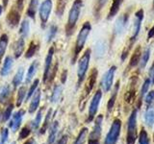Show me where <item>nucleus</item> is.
<instances>
[{
    "label": "nucleus",
    "mask_w": 154,
    "mask_h": 144,
    "mask_svg": "<svg viewBox=\"0 0 154 144\" xmlns=\"http://www.w3.org/2000/svg\"><path fill=\"white\" fill-rule=\"evenodd\" d=\"M90 59H91V50L87 49L78 62V70H77V75H78V83L80 84L84 80L87 71L89 68L90 64Z\"/></svg>",
    "instance_id": "obj_3"
},
{
    "label": "nucleus",
    "mask_w": 154,
    "mask_h": 144,
    "mask_svg": "<svg viewBox=\"0 0 154 144\" xmlns=\"http://www.w3.org/2000/svg\"><path fill=\"white\" fill-rule=\"evenodd\" d=\"M151 85V82L149 79H146V81H144V83L142 86V90H141V97H143V95H146V92H147V90L149 88V86Z\"/></svg>",
    "instance_id": "obj_40"
},
{
    "label": "nucleus",
    "mask_w": 154,
    "mask_h": 144,
    "mask_svg": "<svg viewBox=\"0 0 154 144\" xmlns=\"http://www.w3.org/2000/svg\"><path fill=\"white\" fill-rule=\"evenodd\" d=\"M154 102V90H152V91H150L147 95H146V103L147 104V105H149V104H151V103H153Z\"/></svg>",
    "instance_id": "obj_44"
},
{
    "label": "nucleus",
    "mask_w": 154,
    "mask_h": 144,
    "mask_svg": "<svg viewBox=\"0 0 154 144\" xmlns=\"http://www.w3.org/2000/svg\"><path fill=\"white\" fill-rule=\"evenodd\" d=\"M58 122H54L52 124V126L50 128V133H49V137H48V144H52L54 142L55 138H56V134H57V132H58Z\"/></svg>",
    "instance_id": "obj_29"
},
{
    "label": "nucleus",
    "mask_w": 154,
    "mask_h": 144,
    "mask_svg": "<svg viewBox=\"0 0 154 144\" xmlns=\"http://www.w3.org/2000/svg\"><path fill=\"white\" fill-rule=\"evenodd\" d=\"M42 110H38L37 115H36V118H35V121L33 122V127L37 129L38 126H40L41 121H42Z\"/></svg>",
    "instance_id": "obj_39"
},
{
    "label": "nucleus",
    "mask_w": 154,
    "mask_h": 144,
    "mask_svg": "<svg viewBox=\"0 0 154 144\" xmlns=\"http://www.w3.org/2000/svg\"><path fill=\"white\" fill-rule=\"evenodd\" d=\"M153 137H154V136H153Z\"/></svg>",
    "instance_id": "obj_57"
},
{
    "label": "nucleus",
    "mask_w": 154,
    "mask_h": 144,
    "mask_svg": "<svg viewBox=\"0 0 154 144\" xmlns=\"http://www.w3.org/2000/svg\"><path fill=\"white\" fill-rule=\"evenodd\" d=\"M149 58H150V49L147 48V49H146L143 52V54L141 56V59H140V61H139L140 68L143 69V68H144V67L146 66L147 62L149 61Z\"/></svg>",
    "instance_id": "obj_21"
},
{
    "label": "nucleus",
    "mask_w": 154,
    "mask_h": 144,
    "mask_svg": "<svg viewBox=\"0 0 154 144\" xmlns=\"http://www.w3.org/2000/svg\"><path fill=\"white\" fill-rule=\"evenodd\" d=\"M29 134H30V129L27 128V127H24V128H22L20 133H19V139L26 138Z\"/></svg>",
    "instance_id": "obj_42"
},
{
    "label": "nucleus",
    "mask_w": 154,
    "mask_h": 144,
    "mask_svg": "<svg viewBox=\"0 0 154 144\" xmlns=\"http://www.w3.org/2000/svg\"><path fill=\"white\" fill-rule=\"evenodd\" d=\"M102 119H103L102 115H99V116L96 118L94 131L91 132L90 134V139L99 140V137H100V134H101V123H102Z\"/></svg>",
    "instance_id": "obj_14"
},
{
    "label": "nucleus",
    "mask_w": 154,
    "mask_h": 144,
    "mask_svg": "<svg viewBox=\"0 0 154 144\" xmlns=\"http://www.w3.org/2000/svg\"><path fill=\"white\" fill-rule=\"evenodd\" d=\"M87 134H88V129L87 128L82 129L78 137H77V139L75 140L74 144H84V142L86 140V137H87Z\"/></svg>",
    "instance_id": "obj_33"
},
{
    "label": "nucleus",
    "mask_w": 154,
    "mask_h": 144,
    "mask_svg": "<svg viewBox=\"0 0 154 144\" xmlns=\"http://www.w3.org/2000/svg\"><path fill=\"white\" fill-rule=\"evenodd\" d=\"M108 0H98L97 1V5H98V9H101L104 5L106 4V2H107Z\"/></svg>",
    "instance_id": "obj_48"
},
{
    "label": "nucleus",
    "mask_w": 154,
    "mask_h": 144,
    "mask_svg": "<svg viewBox=\"0 0 154 144\" xmlns=\"http://www.w3.org/2000/svg\"><path fill=\"white\" fill-rule=\"evenodd\" d=\"M57 30H58V28L55 25H51L49 27V29H48V32H47V36H46V42L49 43L53 40V38H55L56 34H57Z\"/></svg>",
    "instance_id": "obj_32"
},
{
    "label": "nucleus",
    "mask_w": 154,
    "mask_h": 144,
    "mask_svg": "<svg viewBox=\"0 0 154 144\" xmlns=\"http://www.w3.org/2000/svg\"><path fill=\"white\" fill-rule=\"evenodd\" d=\"M12 144H16V142H13V143H12Z\"/></svg>",
    "instance_id": "obj_53"
},
{
    "label": "nucleus",
    "mask_w": 154,
    "mask_h": 144,
    "mask_svg": "<svg viewBox=\"0 0 154 144\" xmlns=\"http://www.w3.org/2000/svg\"><path fill=\"white\" fill-rule=\"evenodd\" d=\"M122 2H123V0H114L113 3H112V6H111V8H110L108 18H112L113 16H115L116 14H118V12L119 11V8H120V6H122Z\"/></svg>",
    "instance_id": "obj_20"
},
{
    "label": "nucleus",
    "mask_w": 154,
    "mask_h": 144,
    "mask_svg": "<svg viewBox=\"0 0 154 144\" xmlns=\"http://www.w3.org/2000/svg\"><path fill=\"white\" fill-rule=\"evenodd\" d=\"M118 89H119V84L116 86L115 88V91H114V94L112 95V97L110 98L109 102H108V110H111L113 109L114 105H115V101H116V98H117V94H118Z\"/></svg>",
    "instance_id": "obj_36"
},
{
    "label": "nucleus",
    "mask_w": 154,
    "mask_h": 144,
    "mask_svg": "<svg viewBox=\"0 0 154 144\" xmlns=\"http://www.w3.org/2000/svg\"><path fill=\"white\" fill-rule=\"evenodd\" d=\"M17 8L19 10V11H21L23 9V0H17Z\"/></svg>",
    "instance_id": "obj_46"
},
{
    "label": "nucleus",
    "mask_w": 154,
    "mask_h": 144,
    "mask_svg": "<svg viewBox=\"0 0 154 144\" xmlns=\"http://www.w3.org/2000/svg\"><path fill=\"white\" fill-rule=\"evenodd\" d=\"M153 7H154V0H153Z\"/></svg>",
    "instance_id": "obj_54"
},
{
    "label": "nucleus",
    "mask_w": 154,
    "mask_h": 144,
    "mask_svg": "<svg viewBox=\"0 0 154 144\" xmlns=\"http://www.w3.org/2000/svg\"><path fill=\"white\" fill-rule=\"evenodd\" d=\"M127 21H128V17L126 14H122V16L118 17L114 26V33L116 35H120L122 33H123L125 28H126Z\"/></svg>",
    "instance_id": "obj_11"
},
{
    "label": "nucleus",
    "mask_w": 154,
    "mask_h": 144,
    "mask_svg": "<svg viewBox=\"0 0 154 144\" xmlns=\"http://www.w3.org/2000/svg\"><path fill=\"white\" fill-rule=\"evenodd\" d=\"M2 12H3V6H1V5H0V16L2 14Z\"/></svg>",
    "instance_id": "obj_52"
},
{
    "label": "nucleus",
    "mask_w": 154,
    "mask_h": 144,
    "mask_svg": "<svg viewBox=\"0 0 154 144\" xmlns=\"http://www.w3.org/2000/svg\"><path fill=\"white\" fill-rule=\"evenodd\" d=\"M149 80H150L151 84H154V62L150 67V70H149Z\"/></svg>",
    "instance_id": "obj_45"
},
{
    "label": "nucleus",
    "mask_w": 154,
    "mask_h": 144,
    "mask_svg": "<svg viewBox=\"0 0 154 144\" xmlns=\"http://www.w3.org/2000/svg\"><path fill=\"white\" fill-rule=\"evenodd\" d=\"M143 19V10H139V11L135 14V17H134V21L132 24V28H131V40L134 41L137 38L140 30H141V26H142V22Z\"/></svg>",
    "instance_id": "obj_7"
},
{
    "label": "nucleus",
    "mask_w": 154,
    "mask_h": 144,
    "mask_svg": "<svg viewBox=\"0 0 154 144\" xmlns=\"http://www.w3.org/2000/svg\"><path fill=\"white\" fill-rule=\"evenodd\" d=\"M8 136H9L8 129H4L1 133V141H0V144H6V142L8 141Z\"/></svg>",
    "instance_id": "obj_43"
},
{
    "label": "nucleus",
    "mask_w": 154,
    "mask_h": 144,
    "mask_svg": "<svg viewBox=\"0 0 154 144\" xmlns=\"http://www.w3.org/2000/svg\"><path fill=\"white\" fill-rule=\"evenodd\" d=\"M95 56L97 58L102 57L105 54V51H106V44L103 40H99L95 45Z\"/></svg>",
    "instance_id": "obj_27"
},
{
    "label": "nucleus",
    "mask_w": 154,
    "mask_h": 144,
    "mask_svg": "<svg viewBox=\"0 0 154 144\" xmlns=\"http://www.w3.org/2000/svg\"><path fill=\"white\" fill-rule=\"evenodd\" d=\"M137 110H134L128 119V133H127V144H134L137 137Z\"/></svg>",
    "instance_id": "obj_4"
},
{
    "label": "nucleus",
    "mask_w": 154,
    "mask_h": 144,
    "mask_svg": "<svg viewBox=\"0 0 154 144\" xmlns=\"http://www.w3.org/2000/svg\"><path fill=\"white\" fill-rule=\"evenodd\" d=\"M41 89H38L35 93L33 94V98L31 101V104H30V108H29V112L33 113L35 112L38 107V104H40V101H41Z\"/></svg>",
    "instance_id": "obj_15"
},
{
    "label": "nucleus",
    "mask_w": 154,
    "mask_h": 144,
    "mask_svg": "<svg viewBox=\"0 0 154 144\" xmlns=\"http://www.w3.org/2000/svg\"><path fill=\"white\" fill-rule=\"evenodd\" d=\"M59 1H63V0H59Z\"/></svg>",
    "instance_id": "obj_55"
},
{
    "label": "nucleus",
    "mask_w": 154,
    "mask_h": 144,
    "mask_svg": "<svg viewBox=\"0 0 154 144\" xmlns=\"http://www.w3.org/2000/svg\"><path fill=\"white\" fill-rule=\"evenodd\" d=\"M8 42H9V38L6 34H3L0 38V64H1V60L6 52L7 46H8Z\"/></svg>",
    "instance_id": "obj_19"
},
{
    "label": "nucleus",
    "mask_w": 154,
    "mask_h": 144,
    "mask_svg": "<svg viewBox=\"0 0 154 144\" xmlns=\"http://www.w3.org/2000/svg\"><path fill=\"white\" fill-rule=\"evenodd\" d=\"M24 113H25V112H24L23 110H18V112H17L13 115V119H12L11 123H10V125H9V126L12 128L13 132H17L18 130L19 126H20V124H21L22 117H23Z\"/></svg>",
    "instance_id": "obj_13"
},
{
    "label": "nucleus",
    "mask_w": 154,
    "mask_h": 144,
    "mask_svg": "<svg viewBox=\"0 0 154 144\" xmlns=\"http://www.w3.org/2000/svg\"><path fill=\"white\" fill-rule=\"evenodd\" d=\"M140 144H149V139L147 136V134L146 132V130L143 128L142 129L141 133H140V137H139Z\"/></svg>",
    "instance_id": "obj_35"
},
{
    "label": "nucleus",
    "mask_w": 154,
    "mask_h": 144,
    "mask_svg": "<svg viewBox=\"0 0 154 144\" xmlns=\"http://www.w3.org/2000/svg\"><path fill=\"white\" fill-rule=\"evenodd\" d=\"M116 69H117V67L112 66L103 76L102 83L101 84H102V88H103V90L105 91V92H108V91L111 89V88H112Z\"/></svg>",
    "instance_id": "obj_8"
},
{
    "label": "nucleus",
    "mask_w": 154,
    "mask_h": 144,
    "mask_svg": "<svg viewBox=\"0 0 154 144\" xmlns=\"http://www.w3.org/2000/svg\"><path fill=\"white\" fill-rule=\"evenodd\" d=\"M120 128H122V122H120V120L116 119L112 126H111L107 136H106L105 144H115L117 142L120 133Z\"/></svg>",
    "instance_id": "obj_5"
},
{
    "label": "nucleus",
    "mask_w": 154,
    "mask_h": 144,
    "mask_svg": "<svg viewBox=\"0 0 154 144\" xmlns=\"http://www.w3.org/2000/svg\"><path fill=\"white\" fill-rule=\"evenodd\" d=\"M0 117H1V116H0Z\"/></svg>",
    "instance_id": "obj_56"
},
{
    "label": "nucleus",
    "mask_w": 154,
    "mask_h": 144,
    "mask_svg": "<svg viewBox=\"0 0 154 144\" xmlns=\"http://www.w3.org/2000/svg\"><path fill=\"white\" fill-rule=\"evenodd\" d=\"M10 94H11V88H10V86H4L1 88V91H0V103L6 102Z\"/></svg>",
    "instance_id": "obj_26"
},
{
    "label": "nucleus",
    "mask_w": 154,
    "mask_h": 144,
    "mask_svg": "<svg viewBox=\"0 0 154 144\" xmlns=\"http://www.w3.org/2000/svg\"><path fill=\"white\" fill-rule=\"evenodd\" d=\"M23 75H24V68L21 66V67H19V68H18L17 72L14 77L13 85H14V88H17V86L20 85V83L22 82V79H23Z\"/></svg>",
    "instance_id": "obj_23"
},
{
    "label": "nucleus",
    "mask_w": 154,
    "mask_h": 144,
    "mask_svg": "<svg viewBox=\"0 0 154 144\" xmlns=\"http://www.w3.org/2000/svg\"><path fill=\"white\" fill-rule=\"evenodd\" d=\"M66 142H67V136H63L59 141H58V143L57 144H66Z\"/></svg>",
    "instance_id": "obj_47"
},
{
    "label": "nucleus",
    "mask_w": 154,
    "mask_h": 144,
    "mask_svg": "<svg viewBox=\"0 0 154 144\" xmlns=\"http://www.w3.org/2000/svg\"><path fill=\"white\" fill-rule=\"evenodd\" d=\"M101 97H102V93H101V90H97L95 92V94L94 95L93 99H91V102L90 105V108H89V115H90V120H91L94 115L97 112V110L99 107V103H100V100Z\"/></svg>",
    "instance_id": "obj_9"
},
{
    "label": "nucleus",
    "mask_w": 154,
    "mask_h": 144,
    "mask_svg": "<svg viewBox=\"0 0 154 144\" xmlns=\"http://www.w3.org/2000/svg\"><path fill=\"white\" fill-rule=\"evenodd\" d=\"M50 118H51V110H48V113L46 114V117H45V124H43V126L42 128V134H45V131H46V129L48 127V123H49L50 121Z\"/></svg>",
    "instance_id": "obj_41"
},
{
    "label": "nucleus",
    "mask_w": 154,
    "mask_h": 144,
    "mask_svg": "<svg viewBox=\"0 0 154 144\" xmlns=\"http://www.w3.org/2000/svg\"><path fill=\"white\" fill-rule=\"evenodd\" d=\"M29 31H30V24H29V21L27 19H24V20L21 22L19 34H20L22 38H25L29 36Z\"/></svg>",
    "instance_id": "obj_25"
},
{
    "label": "nucleus",
    "mask_w": 154,
    "mask_h": 144,
    "mask_svg": "<svg viewBox=\"0 0 154 144\" xmlns=\"http://www.w3.org/2000/svg\"><path fill=\"white\" fill-rule=\"evenodd\" d=\"M91 30V26L90 22H85L82 26L81 30L79 31L78 36L76 38V42H75V47H74V55H73V59H72V62H74L76 61L77 57L80 54V52L85 46V43L87 41V38H88L90 33Z\"/></svg>",
    "instance_id": "obj_2"
},
{
    "label": "nucleus",
    "mask_w": 154,
    "mask_h": 144,
    "mask_svg": "<svg viewBox=\"0 0 154 144\" xmlns=\"http://www.w3.org/2000/svg\"><path fill=\"white\" fill-rule=\"evenodd\" d=\"M53 55H54V48L50 47L48 50L47 56L45 58V72H43V82H46L49 77V73L51 71V65H52V60Z\"/></svg>",
    "instance_id": "obj_10"
},
{
    "label": "nucleus",
    "mask_w": 154,
    "mask_h": 144,
    "mask_svg": "<svg viewBox=\"0 0 154 144\" xmlns=\"http://www.w3.org/2000/svg\"><path fill=\"white\" fill-rule=\"evenodd\" d=\"M2 2H3V8H6V7L8 6L9 0H2Z\"/></svg>",
    "instance_id": "obj_50"
},
{
    "label": "nucleus",
    "mask_w": 154,
    "mask_h": 144,
    "mask_svg": "<svg viewBox=\"0 0 154 144\" xmlns=\"http://www.w3.org/2000/svg\"><path fill=\"white\" fill-rule=\"evenodd\" d=\"M13 64H14V60L12 57H6V59L4 61V64H3V66H2V69H1V72H0V74L2 76H6L10 73V71H11L12 67H13Z\"/></svg>",
    "instance_id": "obj_16"
},
{
    "label": "nucleus",
    "mask_w": 154,
    "mask_h": 144,
    "mask_svg": "<svg viewBox=\"0 0 154 144\" xmlns=\"http://www.w3.org/2000/svg\"><path fill=\"white\" fill-rule=\"evenodd\" d=\"M89 144H99V141L94 140V139H89Z\"/></svg>",
    "instance_id": "obj_49"
},
{
    "label": "nucleus",
    "mask_w": 154,
    "mask_h": 144,
    "mask_svg": "<svg viewBox=\"0 0 154 144\" xmlns=\"http://www.w3.org/2000/svg\"><path fill=\"white\" fill-rule=\"evenodd\" d=\"M144 120L147 126L151 127L154 123V110L152 108H149L146 113H144Z\"/></svg>",
    "instance_id": "obj_28"
},
{
    "label": "nucleus",
    "mask_w": 154,
    "mask_h": 144,
    "mask_svg": "<svg viewBox=\"0 0 154 144\" xmlns=\"http://www.w3.org/2000/svg\"><path fill=\"white\" fill-rule=\"evenodd\" d=\"M13 109H14V105L11 104L9 106V107L5 110L4 113L2 114V121H7V120L11 117V114H12V112H13Z\"/></svg>",
    "instance_id": "obj_37"
},
{
    "label": "nucleus",
    "mask_w": 154,
    "mask_h": 144,
    "mask_svg": "<svg viewBox=\"0 0 154 144\" xmlns=\"http://www.w3.org/2000/svg\"><path fill=\"white\" fill-rule=\"evenodd\" d=\"M38 0H31L30 3H29V7L27 10V16L32 18L33 20H35V16L38 10Z\"/></svg>",
    "instance_id": "obj_18"
},
{
    "label": "nucleus",
    "mask_w": 154,
    "mask_h": 144,
    "mask_svg": "<svg viewBox=\"0 0 154 144\" xmlns=\"http://www.w3.org/2000/svg\"><path fill=\"white\" fill-rule=\"evenodd\" d=\"M26 86H20L18 89V92H17V106L19 107L22 102L24 98H25V95H26Z\"/></svg>",
    "instance_id": "obj_30"
},
{
    "label": "nucleus",
    "mask_w": 154,
    "mask_h": 144,
    "mask_svg": "<svg viewBox=\"0 0 154 144\" xmlns=\"http://www.w3.org/2000/svg\"><path fill=\"white\" fill-rule=\"evenodd\" d=\"M51 10H52V0H45L41 4L40 10H38V14H40V19L42 28H45L46 25L48 18H49L50 16Z\"/></svg>",
    "instance_id": "obj_6"
},
{
    "label": "nucleus",
    "mask_w": 154,
    "mask_h": 144,
    "mask_svg": "<svg viewBox=\"0 0 154 144\" xmlns=\"http://www.w3.org/2000/svg\"><path fill=\"white\" fill-rule=\"evenodd\" d=\"M24 47H25V40H24V38L20 37L17 40L16 46H14V57H16V59H18L22 55Z\"/></svg>",
    "instance_id": "obj_17"
},
{
    "label": "nucleus",
    "mask_w": 154,
    "mask_h": 144,
    "mask_svg": "<svg viewBox=\"0 0 154 144\" xmlns=\"http://www.w3.org/2000/svg\"><path fill=\"white\" fill-rule=\"evenodd\" d=\"M62 86H56L54 89H53V92H52V96H51V102L52 103H56L59 101L60 99V96L62 94Z\"/></svg>",
    "instance_id": "obj_31"
},
{
    "label": "nucleus",
    "mask_w": 154,
    "mask_h": 144,
    "mask_svg": "<svg viewBox=\"0 0 154 144\" xmlns=\"http://www.w3.org/2000/svg\"><path fill=\"white\" fill-rule=\"evenodd\" d=\"M38 61H35L30 65V67H29L28 72H27V76H26V83H29V82L32 80L33 77L35 76L36 72H37V69H38Z\"/></svg>",
    "instance_id": "obj_24"
},
{
    "label": "nucleus",
    "mask_w": 154,
    "mask_h": 144,
    "mask_svg": "<svg viewBox=\"0 0 154 144\" xmlns=\"http://www.w3.org/2000/svg\"><path fill=\"white\" fill-rule=\"evenodd\" d=\"M95 79H96V71H93V73H91V77H90V79L88 81V84H87V86H86V88H87V93H89L90 91L93 89L94 88V85L95 83Z\"/></svg>",
    "instance_id": "obj_34"
},
{
    "label": "nucleus",
    "mask_w": 154,
    "mask_h": 144,
    "mask_svg": "<svg viewBox=\"0 0 154 144\" xmlns=\"http://www.w3.org/2000/svg\"><path fill=\"white\" fill-rule=\"evenodd\" d=\"M38 48H40V44L37 43L36 41H32L30 43V46H29L28 50L25 53V58H27V59H30V58H32L38 52Z\"/></svg>",
    "instance_id": "obj_22"
},
{
    "label": "nucleus",
    "mask_w": 154,
    "mask_h": 144,
    "mask_svg": "<svg viewBox=\"0 0 154 144\" xmlns=\"http://www.w3.org/2000/svg\"><path fill=\"white\" fill-rule=\"evenodd\" d=\"M38 83H40V80H38V79H36L35 81H34L33 85L31 86V88H30V89H29L28 93H27V100H28V99H30L31 96L36 92V89H37V88H38Z\"/></svg>",
    "instance_id": "obj_38"
},
{
    "label": "nucleus",
    "mask_w": 154,
    "mask_h": 144,
    "mask_svg": "<svg viewBox=\"0 0 154 144\" xmlns=\"http://www.w3.org/2000/svg\"><path fill=\"white\" fill-rule=\"evenodd\" d=\"M82 7H83L82 0H75L73 4H72V6L69 10V18H67V24L66 27L67 36H70L71 34L73 33L76 23L78 21L79 16H80Z\"/></svg>",
    "instance_id": "obj_1"
},
{
    "label": "nucleus",
    "mask_w": 154,
    "mask_h": 144,
    "mask_svg": "<svg viewBox=\"0 0 154 144\" xmlns=\"http://www.w3.org/2000/svg\"><path fill=\"white\" fill-rule=\"evenodd\" d=\"M19 20H20V11L17 8H13L7 16L8 24L11 27H16L19 23Z\"/></svg>",
    "instance_id": "obj_12"
},
{
    "label": "nucleus",
    "mask_w": 154,
    "mask_h": 144,
    "mask_svg": "<svg viewBox=\"0 0 154 144\" xmlns=\"http://www.w3.org/2000/svg\"><path fill=\"white\" fill-rule=\"evenodd\" d=\"M34 141H33V139H28V140H26L25 142H24L23 144H33Z\"/></svg>",
    "instance_id": "obj_51"
}]
</instances>
